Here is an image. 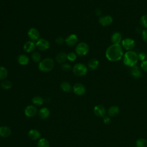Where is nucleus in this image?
<instances>
[{"label": "nucleus", "instance_id": "obj_1", "mask_svg": "<svg viewBox=\"0 0 147 147\" xmlns=\"http://www.w3.org/2000/svg\"><path fill=\"white\" fill-rule=\"evenodd\" d=\"M105 55L110 61H117L123 56V51L120 44H112L106 49Z\"/></svg>", "mask_w": 147, "mask_h": 147}, {"label": "nucleus", "instance_id": "obj_2", "mask_svg": "<svg viewBox=\"0 0 147 147\" xmlns=\"http://www.w3.org/2000/svg\"><path fill=\"white\" fill-rule=\"evenodd\" d=\"M138 60V54L132 50L126 52L123 56V63L127 67H132L136 65Z\"/></svg>", "mask_w": 147, "mask_h": 147}, {"label": "nucleus", "instance_id": "obj_3", "mask_svg": "<svg viewBox=\"0 0 147 147\" xmlns=\"http://www.w3.org/2000/svg\"><path fill=\"white\" fill-rule=\"evenodd\" d=\"M55 66L53 60L50 57H46L40 61L38 65V68L40 71L48 72L51 71Z\"/></svg>", "mask_w": 147, "mask_h": 147}, {"label": "nucleus", "instance_id": "obj_4", "mask_svg": "<svg viewBox=\"0 0 147 147\" xmlns=\"http://www.w3.org/2000/svg\"><path fill=\"white\" fill-rule=\"evenodd\" d=\"M87 66L83 63H76L75 64L73 68L72 71L75 75L77 76H83L86 75L87 73Z\"/></svg>", "mask_w": 147, "mask_h": 147}, {"label": "nucleus", "instance_id": "obj_5", "mask_svg": "<svg viewBox=\"0 0 147 147\" xmlns=\"http://www.w3.org/2000/svg\"><path fill=\"white\" fill-rule=\"evenodd\" d=\"M89 46L84 42H80L78 43L75 47V52L76 55L83 56L86 55L89 52Z\"/></svg>", "mask_w": 147, "mask_h": 147}, {"label": "nucleus", "instance_id": "obj_6", "mask_svg": "<svg viewBox=\"0 0 147 147\" xmlns=\"http://www.w3.org/2000/svg\"><path fill=\"white\" fill-rule=\"evenodd\" d=\"M36 47L40 51H45L49 48L50 43L46 39L41 38L36 41Z\"/></svg>", "mask_w": 147, "mask_h": 147}, {"label": "nucleus", "instance_id": "obj_7", "mask_svg": "<svg viewBox=\"0 0 147 147\" xmlns=\"http://www.w3.org/2000/svg\"><path fill=\"white\" fill-rule=\"evenodd\" d=\"M38 113V109L34 105H28L24 110V114L29 118L35 117Z\"/></svg>", "mask_w": 147, "mask_h": 147}, {"label": "nucleus", "instance_id": "obj_8", "mask_svg": "<svg viewBox=\"0 0 147 147\" xmlns=\"http://www.w3.org/2000/svg\"><path fill=\"white\" fill-rule=\"evenodd\" d=\"M72 90L76 95L82 96L85 94L86 90L85 86L82 83H76L73 86Z\"/></svg>", "mask_w": 147, "mask_h": 147}, {"label": "nucleus", "instance_id": "obj_9", "mask_svg": "<svg viewBox=\"0 0 147 147\" xmlns=\"http://www.w3.org/2000/svg\"><path fill=\"white\" fill-rule=\"evenodd\" d=\"M122 47L125 50L131 51L135 46V41L130 38H126L122 40Z\"/></svg>", "mask_w": 147, "mask_h": 147}, {"label": "nucleus", "instance_id": "obj_10", "mask_svg": "<svg viewBox=\"0 0 147 147\" xmlns=\"http://www.w3.org/2000/svg\"><path fill=\"white\" fill-rule=\"evenodd\" d=\"M78 41V36L75 34H71L65 39V43L68 47H73L75 45Z\"/></svg>", "mask_w": 147, "mask_h": 147}, {"label": "nucleus", "instance_id": "obj_11", "mask_svg": "<svg viewBox=\"0 0 147 147\" xmlns=\"http://www.w3.org/2000/svg\"><path fill=\"white\" fill-rule=\"evenodd\" d=\"M28 36L32 41H37L39 39L40 32L35 28H31L28 31Z\"/></svg>", "mask_w": 147, "mask_h": 147}, {"label": "nucleus", "instance_id": "obj_12", "mask_svg": "<svg viewBox=\"0 0 147 147\" xmlns=\"http://www.w3.org/2000/svg\"><path fill=\"white\" fill-rule=\"evenodd\" d=\"M113 21V17L109 15L100 17L99 19V24L103 26H108L112 24Z\"/></svg>", "mask_w": 147, "mask_h": 147}, {"label": "nucleus", "instance_id": "obj_13", "mask_svg": "<svg viewBox=\"0 0 147 147\" xmlns=\"http://www.w3.org/2000/svg\"><path fill=\"white\" fill-rule=\"evenodd\" d=\"M35 48H36V43L32 40L26 41L23 46V49L26 53H30L32 52H33Z\"/></svg>", "mask_w": 147, "mask_h": 147}, {"label": "nucleus", "instance_id": "obj_14", "mask_svg": "<svg viewBox=\"0 0 147 147\" xmlns=\"http://www.w3.org/2000/svg\"><path fill=\"white\" fill-rule=\"evenodd\" d=\"M28 137L30 139L32 140H38L41 138V133L40 132L35 129H30L28 133Z\"/></svg>", "mask_w": 147, "mask_h": 147}, {"label": "nucleus", "instance_id": "obj_15", "mask_svg": "<svg viewBox=\"0 0 147 147\" xmlns=\"http://www.w3.org/2000/svg\"><path fill=\"white\" fill-rule=\"evenodd\" d=\"M94 114L99 117H103L105 116L106 114V110L104 106L102 105H96L94 108Z\"/></svg>", "mask_w": 147, "mask_h": 147}, {"label": "nucleus", "instance_id": "obj_16", "mask_svg": "<svg viewBox=\"0 0 147 147\" xmlns=\"http://www.w3.org/2000/svg\"><path fill=\"white\" fill-rule=\"evenodd\" d=\"M11 134V130L9 126H0V137L2 138H7Z\"/></svg>", "mask_w": 147, "mask_h": 147}, {"label": "nucleus", "instance_id": "obj_17", "mask_svg": "<svg viewBox=\"0 0 147 147\" xmlns=\"http://www.w3.org/2000/svg\"><path fill=\"white\" fill-rule=\"evenodd\" d=\"M38 114L39 117L41 119H46L50 115V111L48 108H47L46 107H44L41 108L39 110V111L38 112Z\"/></svg>", "mask_w": 147, "mask_h": 147}, {"label": "nucleus", "instance_id": "obj_18", "mask_svg": "<svg viewBox=\"0 0 147 147\" xmlns=\"http://www.w3.org/2000/svg\"><path fill=\"white\" fill-rule=\"evenodd\" d=\"M130 72L131 75L136 79L140 78L142 76L141 70L137 65H135L134 67H131Z\"/></svg>", "mask_w": 147, "mask_h": 147}, {"label": "nucleus", "instance_id": "obj_19", "mask_svg": "<svg viewBox=\"0 0 147 147\" xmlns=\"http://www.w3.org/2000/svg\"><path fill=\"white\" fill-rule=\"evenodd\" d=\"M55 59L56 62L59 64H63L67 60V54L65 52H60L58 53Z\"/></svg>", "mask_w": 147, "mask_h": 147}, {"label": "nucleus", "instance_id": "obj_20", "mask_svg": "<svg viewBox=\"0 0 147 147\" xmlns=\"http://www.w3.org/2000/svg\"><path fill=\"white\" fill-rule=\"evenodd\" d=\"M17 62L21 65H26L29 62V57L25 54H21L17 58Z\"/></svg>", "mask_w": 147, "mask_h": 147}, {"label": "nucleus", "instance_id": "obj_21", "mask_svg": "<svg viewBox=\"0 0 147 147\" xmlns=\"http://www.w3.org/2000/svg\"><path fill=\"white\" fill-rule=\"evenodd\" d=\"M111 41L113 44H119L122 42V35L119 32H114L111 36Z\"/></svg>", "mask_w": 147, "mask_h": 147}, {"label": "nucleus", "instance_id": "obj_22", "mask_svg": "<svg viewBox=\"0 0 147 147\" xmlns=\"http://www.w3.org/2000/svg\"><path fill=\"white\" fill-rule=\"evenodd\" d=\"M60 88L65 92H69L72 90V86L68 82H63L60 84Z\"/></svg>", "mask_w": 147, "mask_h": 147}, {"label": "nucleus", "instance_id": "obj_23", "mask_svg": "<svg viewBox=\"0 0 147 147\" xmlns=\"http://www.w3.org/2000/svg\"><path fill=\"white\" fill-rule=\"evenodd\" d=\"M32 102L34 105L37 106H41L44 103V99L40 96H34L32 99Z\"/></svg>", "mask_w": 147, "mask_h": 147}, {"label": "nucleus", "instance_id": "obj_24", "mask_svg": "<svg viewBox=\"0 0 147 147\" xmlns=\"http://www.w3.org/2000/svg\"><path fill=\"white\" fill-rule=\"evenodd\" d=\"M99 64V62L97 59H92L88 63V67L91 70H94L98 68Z\"/></svg>", "mask_w": 147, "mask_h": 147}, {"label": "nucleus", "instance_id": "obj_25", "mask_svg": "<svg viewBox=\"0 0 147 147\" xmlns=\"http://www.w3.org/2000/svg\"><path fill=\"white\" fill-rule=\"evenodd\" d=\"M119 112V107L117 106H113L108 110V114L110 117H115L118 114Z\"/></svg>", "mask_w": 147, "mask_h": 147}, {"label": "nucleus", "instance_id": "obj_26", "mask_svg": "<svg viewBox=\"0 0 147 147\" xmlns=\"http://www.w3.org/2000/svg\"><path fill=\"white\" fill-rule=\"evenodd\" d=\"M37 147H49V142L45 138H41L37 141Z\"/></svg>", "mask_w": 147, "mask_h": 147}, {"label": "nucleus", "instance_id": "obj_27", "mask_svg": "<svg viewBox=\"0 0 147 147\" xmlns=\"http://www.w3.org/2000/svg\"><path fill=\"white\" fill-rule=\"evenodd\" d=\"M8 75V71L3 66H0V80H5Z\"/></svg>", "mask_w": 147, "mask_h": 147}, {"label": "nucleus", "instance_id": "obj_28", "mask_svg": "<svg viewBox=\"0 0 147 147\" xmlns=\"http://www.w3.org/2000/svg\"><path fill=\"white\" fill-rule=\"evenodd\" d=\"M31 59L34 62L39 63L41 61V55L38 52L33 51L31 55Z\"/></svg>", "mask_w": 147, "mask_h": 147}, {"label": "nucleus", "instance_id": "obj_29", "mask_svg": "<svg viewBox=\"0 0 147 147\" xmlns=\"http://www.w3.org/2000/svg\"><path fill=\"white\" fill-rule=\"evenodd\" d=\"M1 87L4 90H9L12 87V83L9 80H3L1 83Z\"/></svg>", "mask_w": 147, "mask_h": 147}, {"label": "nucleus", "instance_id": "obj_30", "mask_svg": "<svg viewBox=\"0 0 147 147\" xmlns=\"http://www.w3.org/2000/svg\"><path fill=\"white\" fill-rule=\"evenodd\" d=\"M137 147H147V140L144 138H140L136 141Z\"/></svg>", "mask_w": 147, "mask_h": 147}, {"label": "nucleus", "instance_id": "obj_31", "mask_svg": "<svg viewBox=\"0 0 147 147\" xmlns=\"http://www.w3.org/2000/svg\"><path fill=\"white\" fill-rule=\"evenodd\" d=\"M77 59V55L76 53L71 52L67 53V60L69 61H74Z\"/></svg>", "mask_w": 147, "mask_h": 147}, {"label": "nucleus", "instance_id": "obj_32", "mask_svg": "<svg viewBox=\"0 0 147 147\" xmlns=\"http://www.w3.org/2000/svg\"><path fill=\"white\" fill-rule=\"evenodd\" d=\"M140 24L144 28H147V14L143 15L140 18Z\"/></svg>", "mask_w": 147, "mask_h": 147}, {"label": "nucleus", "instance_id": "obj_33", "mask_svg": "<svg viewBox=\"0 0 147 147\" xmlns=\"http://www.w3.org/2000/svg\"><path fill=\"white\" fill-rule=\"evenodd\" d=\"M61 69L65 72H69L71 69V65L69 63H64L61 65Z\"/></svg>", "mask_w": 147, "mask_h": 147}, {"label": "nucleus", "instance_id": "obj_34", "mask_svg": "<svg viewBox=\"0 0 147 147\" xmlns=\"http://www.w3.org/2000/svg\"><path fill=\"white\" fill-rule=\"evenodd\" d=\"M141 68L144 71L147 72V59H146L141 62Z\"/></svg>", "mask_w": 147, "mask_h": 147}, {"label": "nucleus", "instance_id": "obj_35", "mask_svg": "<svg viewBox=\"0 0 147 147\" xmlns=\"http://www.w3.org/2000/svg\"><path fill=\"white\" fill-rule=\"evenodd\" d=\"M55 42L58 45H61L65 42V39H64L62 37H57L55 39Z\"/></svg>", "mask_w": 147, "mask_h": 147}, {"label": "nucleus", "instance_id": "obj_36", "mask_svg": "<svg viewBox=\"0 0 147 147\" xmlns=\"http://www.w3.org/2000/svg\"><path fill=\"white\" fill-rule=\"evenodd\" d=\"M146 55L144 52H141L138 54V60H141V61L146 60Z\"/></svg>", "mask_w": 147, "mask_h": 147}, {"label": "nucleus", "instance_id": "obj_37", "mask_svg": "<svg viewBox=\"0 0 147 147\" xmlns=\"http://www.w3.org/2000/svg\"><path fill=\"white\" fill-rule=\"evenodd\" d=\"M142 40L146 42L147 43V29H145V30H144L142 32Z\"/></svg>", "mask_w": 147, "mask_h": 147}, {"label": "nucleus", "instance_id": "obj_38", "mask_svg": "<svg viewBox=\"0 0 147 147\" xmlns=\"http://www.w3.org/2000/svg\"><path fill=\"white\" fill-rule=\"evenodd\" d=\"M103 122L105 123V124H109L110 122H111V119L109 117H105L103 118Z\"/></svg>", "mask_w": 147, "mask_h": 147}, {"label": "nucleus", "instance_id": "obj_39", "mask_svg": "<svg viewBox=\"0 0 147 147\" xmlns=\"http://www.w3.org/2000/svg\"><path fill=\"white\" fill-rule=\"evenodd\" d=\"M95 14L97 16H100L101 14V11L99 9H96L95 10Z\"/></svg>", "mask_w": 147, "mask_h": 147}]
</instances>
